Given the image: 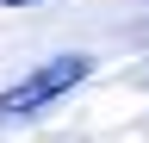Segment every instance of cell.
Returning <instances> with one entry per match:
<instances>
[{"instance_id":"6da1fadb","label":"cell","mask_w":149,"mask_h":143,"mask_svg":"<svg viewBox=\"0 0 149 143\" xmlns=\"http://www.w3.org/2000/svg\"><path fill=\"white\" fill-rule=\"evenodd\" d=\"M87 56H56V62H37L25 81H13L6 93H0V124L6 118H31V112H44L50 100H62L74 81H87Z\"/></svg>"},{"instance_id":"7a4b0ae2","label":"cell","mask_w":149,"mask_h":143,"mask_svg":"<svg viewBox=\"0 0 149 143\" xmlns=\"http://www.w3.org/2000/svg\"><path fill=\"white\" fill-rule=\"evenodd\" d=\"M6 6H31V0H6Z\"/></svg>"}]
</instances>
